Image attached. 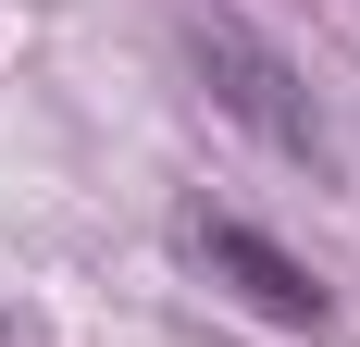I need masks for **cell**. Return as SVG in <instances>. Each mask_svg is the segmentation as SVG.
<instances>
[{
    "label": "cell",
    "instance_id": "obj_1",
    "mask_svg": "<svg viewBox=\"0 0 360 347\" xmlns=\"http://www.w3.org/2000/svg\"><path fill=\"white\" fill-rule=\"evenodd\" d=\"M174 50H186L199 100H212L236 137H261L274 162H298V174H335V124H323V100H311V74H298L261 25H236V13L199 0V13L174 25Z\"/></svg>",
    "mask_w": 360,
    "mask_h": 347
},
{
    "label": "cell",
    "instance_id": "obj_2",
    "mask_svg": "<svg viewBox=\"0 0 360 347\" xmlns=\"http://www.w3.org/2000/svg\"><path fill=\"white\" fill-rule=\"evenodd\" d=\"M186 261H199L212 285H236V298H249L261 322H286V335H323V322H335V298L298 273L261 223H236V211H186Z\"/></svg>",
    "mask_w": 360,
    "mask_h": 347
}]
</instances>
